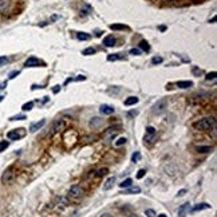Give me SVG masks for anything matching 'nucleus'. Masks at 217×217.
I'll return each instance as SVG.
<instances>
[{
	"instance_id": "6",
	"label": "nucleus",
	"mask_w": 217,
	"mask_h": 217,
	"mask_svg": "<svg viewBox=\"0 0 217 217\" xmlns=\"http://www.w3.org/2000/svg\"><path fill=\"white\" fill-rule=\"evenodd\" d=\"M69 194L71 196V197H74V198H79V197H82V196H83V189L81 188V186H78V185H74V186L70 188Z\"/></svg>"
},
{
	"instance_id": "26",
	"label": "nucleus",
	"mask_w": 217,
	"mask_h": 217,
	"mask_svg": "<svg viewBox=\"0 0 217 217\" xmlns=\"http://www.w3.org/2000/svg\"><path fill=\"white\" fill-rule=\"evenodd\" d=\"M97 52L95 51V48H93V47H88V48H86V50H83V55H94V54Z\"/></svg>"
},
{
	"instance_id": "24",
	"label": "nucleus",
	"mask_w": 217,
	"mask_h": 217,
	"mask_svg": "<svg viewBox=\"0 0 217 217\" xmlns=\"http://www.w3.org/2000/svg\"><path fill=\"white\" fill-rule=\"evenodd\" d=\"M34 107V102H27V103H24L22 106V109H23V111H30Z\"/></svg>"
},
{
	"instance_id": "17",
	"label": "nucleus",
	"mask_w": 217,
	"mask_h": 217,
	"mask_svg": "<svg viewBox=\"0 0 217 217\" xmlns=\"http://www.w3.org/2000/svg\"><path fill=\"white\" fill-rule=\"evenodd\" d=\"M133 184V180L131 178H126L125 181H122V182L119 184V188L121 189H125V188H130Z\"/></svg>"
},
{
	"instance_id": "16",
	"label": "nucleus",
	"mask_w": 217,
	"mask_h": 217,
	"mask_svg": "<svg viewBox=\"0 0 217 217\" xmlns=\"http://www.w3.org/2000/svg\"><path fill=\"white\" fill-rule=\"evenodd\" d=\"M138 101H139V99L137 97H129L125 101V106H133V105L138 103Z\"/></svg>"
},
{
	"instance_id": "4",
	"label": "nucleus",
	"mask_w": 217,
	"mask_h": 217,
	"mask_svg": "<svg viewBox=\"0 0 217 217\" xmlns=\"http://www.w3.org/2000/svg\"><path fill=\"white\" fill-rule=\"evenodd\" d=\"M24 66H25V67H39V66H44V62L39 60L38 58L31 57V58H28V59L25 60Z\"/></svg>"
},
{
	"instance_id": "37",
	"label": "nucleus",
	"mask_w": 217,
	"mask_h": 217,
	"mask_svg": "<svg viewBox=\"0 0 217 217\" xmlns=\"http://www.w3.org/2000/svg\"><path fill=\"white\" fill-rule=\"evenodd\" d=\"M139 158H141V154H139L138 151H137V153H134V154H133V157H131V161H133V162H137V161H138Z\"/></svg>"
},
{
	"instance_id": "7",
	"label": "nucleus",
	"mask_w": 217,
	"mask_h": 217,
	"mask_svg": "<svg viewBox=\"0 0 217 217\" xmlns=\"http://www.w3.org/2000/svg\"><path fill=\"white\" fill-rule=\"evenodd\" d=\"M189 211H190V204H189V202L182 204L178 208V217H185Z\"/></svg>"
},
{
	"instance_id": "2",
	"label": "nucleus",
	"mask_w": 217,
	"mask_h": 217,
	"mask_svg": "<svg viewBox=\"0 0 217 217\" xmlns=\"http://www.w3.org/2000/svg\"><path fill=\"white\" fill-rule=\"evenodd\" d=\"M168 105H169L168 103V99H160V101H157L153 105V107H151L153 110L151 111H153V114H157V115L158 114H162L168 109Z\"/></svg>"
},
{
	"instance_id": "9",
	"label": "nucleus",
	"mask_w": 217,
	"mask_h": 217,
	"mask_svg": "<svg viewBox=\"0 0 217 217\" xmlns=\"http://www.w3.org/2000/svg\"><path fill=\"white\" fill-rule=\"evenodd\" d=\"M44 123H46V119H40L39 122H35V123H32L31 126H30V131L31 133H35L36 130H39L40 127H43L44 126Z\"/></svg>"
},
{
	"instance_id": "5",
	"label": "nucleus",
	"mask_w": 217,
	"mask_h": 217,
	"mask_svg": "<svg viewBox=\"0 0 217 217\" xmlns=\"http://www.w3.org/2000/svg\"><path fill=\"white\" fill-rule=\"evenodd\" d=\"M13 178H15V173L12 172V169L6 170V172L3 173V176H1V181H3V184H10V182H12Z\"/></svg>"
},
{
	"instance_id": "1",
	"label": "nucleus",
	"mask_w": 217,
	"mask_h": 217,
	"mask_svg": "<svg viewBox=\"0 0 217 217\" xmlns=\"http://www.w3.org/2000/svg\"><path fill=\"white\" fill-rule=\"evenodd\" d=\"M214 125H216L214 118H204V119H200V121L193 123V127L197 130H209V129H212Z\"/></svg>"
},
{
	"instance_id": "29",
	"label": "nucleus",
	"mask_w": 217,
	"mask_h": 217,
	"mask_svg": "<svg viewBox=\"0 0 217 217\" xmlns=\"http://www.w3.org/2000/svg\"><path fill=\"white\" fill-rule=\"evenodd\" d=\"M22 119H25V115L24 114H19V115H13L10 118V121H22Z\"/></svg>"
},
{
	"instance_id": "3",
	"label": "nucleus",
	"mask_w": 217,
	"mask_h": 217,
	"mask_svg": "<svg viewBox=\"0 0 217 217\" xmlns=\"http://www.w3.org/2000/svg\"><path fill=\"white\" fill-rule=\"evenodd\" d=\"M24 134H25L24 129H16V130H12V131H8L7 137L10 139H12V141H18L22 137H24Z\"/></svg>"
},
{
	"instance_id": "40",
	"label": "nucleus",
	"mask_w": 217,
	"mask_h": 217,
	"mask_svg": "<svg viewBox=\"0 0 217 217\" xmlns=\"http://www.w3.org/2000/svg\"><path fill=\"white\" fill-rule=\"evenodd\" d=\"M186 192H188L186 189H181V190L178 192V196H180V197H182V196H185V194H186Z\"/></svg>"
},
{
	"instance_id": "8",
	"label": "nucleus",
	"mask_w": 217,
	"mask_h": 217,
	"mask_svg": "<svg viewBox=\"0 0 217 217\" xmlns=\"http://www.w3.org/2000/svg\"><path fill=\"white\" fill-rule=\"evenodd\" d=\"M114 109L113 106H110V105H102L101 109H99V111H101L102 114H105V115H110V114L114 113Z\"/></svg>"
},
{
	"instance_id": "42",
	"label": "nucleus",
	"mask_w": 217,
	"mask_h": 217,
	"mask_svg": "<svg viewBox=\"0 0 217 217\" xmlns=\"http://www.w3.org/2000/svg\"><path fill=\"white\" fill-rule=\"evenodd\" d=\"M134 115H137V111H131V113H127V117H129V118H131V117H134Z\"/></svg>"
},
{
	"instance_id": "28",
	"label": "nucleus",
	"mask_w": 217,
	"mask_h": 217,
	"mask_svg": "<svg viewBox=\"0 0 217 217\" xmlns=\"http://www.w3.org/2000/svg\"><path fill=\"white\" fill-rule=\"evenodd\" d=\"M8 146H10V142H8V141H1V142H0V153L6 150Z\"/></svg>"
},
{
	"instance_id": "25",
	"label": "nucleus",
	"mask_w": 217,
	"mask_h": 217,
	"mask_svg": "<svg viewBox=\"0 0 217 217\" xmlns=\"http://www.w3.org/2000/svg\"><path fill=\"white\" fill-rule=\"evenodd\" d=\"M216 71H212V72H209V74H206V76H205V79H206L208 82L209 81H216Z\"/></svg>"
},
{
	"instance_id": "31",
	"label": "nucleus",
	"mask_w": 217,
	"mask_h": 217,
	"mask_svg": "<svg viewBox=\"0 0 217 217\" xmlns=\"http://www.w3.org/2000/svg\"><path fill=\"white\" fill-rule=\"evenodd\" d=\"M8 62H10V58H7V57H0V66H6Z\"/></svg>"
},
{
	"instance_id": "46",
	"label": "nucleus",
	"mask_w": 217,
	"mask_h": 217,
	"mask_svg": "<svg viewBox=\"0 0 217 217\" xmlns=\"http://www.w3.org/2000/svg\"><path fill=\"white\" fill-rule=\"evenodd\" d=\"M129 217H138V216H135V214H131V216H129Z\"/></svg>"
},
{
	"instance_id": "13",
	"label": "nucleus",
	"mask_w": 217,
	"mask_h": 217,
	"mask_svg": "<svg viewBox=\"0 0 217 217\" xmlns=\"http://www.w3.org/2000/svg\"><path fill=\"white\" fill-rule=\"evenodd\" d=\"M193 86V82H190V81H180V82H177V87L180 88H189Z\"/></svg>"
},
{
	"instance_id": "21",
	"label": "nucleus",
	"mask_w": 217,
	"mask_h": 217,
	"mask_svg": "<svg viewBox=\"0 0 217 217\" xmlns=\"http://www.w3.org/2000/svg\"><path fill=\"white\" fill-rule=\"evenodd\" d=\"M192 74H193L194 76H201L202 74H204V71H202L201 69H198L197 66H193V67H192Z\"/></svg>"
},
{
	"instance_id": "34",
	"label": "nucleus",
	"mask_w": 217,
	"mask_h": 217,
	"mask_svg": "<svg viewBox=\"0 0 217 217\" xmlns=\"http://www.w3.org/2000/svg\"><path fill=\"white\" fill-rule=\"evenodd\" d=\"M107 172H109V170H107L106 168H103V169H99V170H98V177H103V176H106Z\"/></svg>"
},
{
	"instance_id": "15",
	"label": "nucleus",
	"mask_w": 217,
	"mask_h": 217,
	"mask_svg": "<svg viewBox=\"0 0 217 217\" xmlns=\"http://www.w3.org/2000/svg\"><path fill=\"white\" fill-rule=\"evenodd\" d=\"M64 127V122H63L62 119H59V121H57L55 122V125H54V133H59L60 130Z\"/></svg>"
},
{
	"instance_id": "12",
	"label": "nucleus",
	"mask_w": 217,
	"mask_h": 217,
	"mask_svg": "<svg viewBox=\"0 0 217 217\" xmlns=\"http://www.w3.org/2000/svg\"><path fill=\"white\" fill-rule=\"evenodd\" d=\"M156 141V133H146L145 134V143H153Z\"/></svg>"
},
{
	"instance_id": "36",
	"label": "nucleus",
	"mask_w": 217,
	"mask_h": 217,
	"mask_svg": "<svg viewBox=\"0 0 217 217\" xmlns=\"http://www.w3.org/2000/svg\"><path fill=\"white\" fill-rule=\"evenodd\" d=\"M129 52H130V55H139V54H141V50H139V48H131Z\"/></svg>"
},
{
	"instance_id": "23",
	"label": "nucleus",
	"mask_w": 217,
	"mask_h": 217,
	"mask_svg": "<svg viewBox=\"0 0 217 217\" xmlns=\"http://www.w3.org/2000/svg\"><path fill=\"white\" fill-rule=\"evenodd\" d=\"M211 150H212L211 146H198V148H197L198 153H209Z\"/></svg>"
},
{
	"instance_id": "39",
	"label": "nucleus",
	"mask_w": 217,
	"mask_h": 217,
	"mask_svg": "<svg viewBox=\"0 0 217 217\" xmlns=\"http://www.w3.org/2000/svg\"><path fill=\"white\" fill-rule=\"evenodd\" d=\"M145 174H146V170H145V169H141L138 173H137V178H142Z\"/></svg>"
},
{
	"instance_id": "38",
	"label": "nucleus",
	"mask_w": 217,
	"mask_h": 217,
	"mask_svg": "<svg viewBox=\"0 0 217 217\" xmlns=\"http://www.w3.org/2000/svg\"><path fill=\"white\" fill-rule=\"evenodd\" d=\"M16 75H19V71H18V70H15V71H11L10 75H8V78L13 79V78H16Z\"/></svg>"
},
{
	"instance_id": "43",
	"label": "nucleus",
	"mask_w": 217,
	"mask_h": 217,
	"mask_svg": "<svg viewBox=\"0 0 217 217\" xmlns=\"http://www.w3.org/2000/svg\"><path fill=\"white\" fill-rule=\"evenodd\" d=\"M59 88H60V86H55V88H54V93H58V91H59Z\"/></svg>"
},
{
	"instance_id": "10",
	"label": "nucleus",
	"mask_w": 217,
	"mask_h": 217,
	"mask_svg": "<svg viewBox=\"0 0 217 217\" xmlns=\"http://www.w3.org/2000/svg\"><path fill=\"white\" fill-rule=\"evenodd\" d=\"M103 44L106 46V47H113V46H115V38L114 36H106V38L103 39Z\"/></svg>"
},
{
	"instance_id": "11",
	"label": "nucleus",
	"mask_w": 217,
	"mask_h": 217,
	"mask_svg": "<svg viewBox=\"0 0 217 217\" xmlns=\"http://www.w3.org/2000/svg\"><path fill=\"white\" fill-rule=\"evenodd\" d=\"M114 184H115V177H110V178H109L106 182H105L103 190H110V189L114 186Z\"/></svg>"
},
{
	"instance_id": "27",
	"label": "nucleus",
	"mask_w": 217,
	"mask_h": 217,
	"mask_svg": "<svg viewBox=\"0 0 217 217\" xmlns=\"http://www.w3.org/2000/svg\"><path fill=\"white\" fill-rule=\"evenodd\" d=\"M141 192V188L139 186H135V188H130L129 190H126V194H131V193H139Z\"/></svg>"
},
{
	"instance_id": "35",
	"label": "nucleus",
	"mask_w": 217,
	"mask_h": 217,
	"mask_svg": "<svg viewBox=\"0 0 217 217\" xmlns=\"http://www.w3.org/2000/svg\"><path fill=\"white\" fill-rule=\"evenodd\" d=\"M8 4H10V3H8V0H0V11L4 10Z\"/></svg>"
},
{
	"instance_id": "32",
	"label": "nucleus",
	"mask_w": 217,
	"mask_h": 217,
	"mask_svg": "<svg viewBox=\"0 0 217 217\" xmlns=\"http://www.w3.org/2000/svg\"><path fill=\"white\" fill-rule=\"evenodd\" d=\"M145 214H146L148 217H156V216H157L153 209H146V211H145Z\"/></svg>"
},
{
	"instance_id": "19",
	"label": "nucleus",
	"mask_w": 217,
	"mask_h": 217,
	"mask_svg": "<svg viewBox=\"0 0 217 217\" xmlns=\"http://www.w3.org/2000/svg\"><path fill=\"white\" fill-rule=\"evenodd\" d=\"M123 55L122 54H111V55H109L107 57V60H110V62H113V60H118V59H123Z\"/></svg>"
},
{
	"instance_id": "22",
	"label": "nucleus",
	"mask_w": 217,
	"mask_h": 217,
	"mask_svg": "<svg viewBox=\"0 0 217 217\" xmlns=\"http://www.w3.org/2000/svg\"><path fill=\"white\" fill-rule=\"evenodd\" d=\"M76 38H78L79 40H88V39H90V35L86 34V32H78V34H76Z\"/></svg>"
},
{
	"instance_id": "20",
	"label": "nucleus",
	"mask_w": 217,
	"mask_h": 217,
	"mask_svg": "<svg viewBox=\"0 0 217 217\" xmlns=\"http://www.w3.org/2000/svg\"><path fill=\"white\" fill-rule=\"evenodd\" d=\"M139 50L142 51H149L150 50V46H149V43L146 40H141L139 42Z\"/></svg>"
},
{
	"instance_id": "33",
	"label": "nucleus",
	"mask_w": 217,
	"mask_h": 217,
	"mask_svg": "<svg viewBox=\"0 0 217 217\" xmlns=\"http://www.w3.org/2000/svg\"><path fill=\"white\" fill-rule=\"evenodd\" d=\"M162 58L161 57H154L153 58V59H151V63H153V64H160V63H162Z\"/></svg>"
},
{
	"instance_id": "44",
	"label": "nucleus",
	"mask_w": 217,
	"mask_h": 217,
	"mask_svg": "<svg viewBox=\"0 0 217 217\" xmlns=\"http://www.w3.org/2000/svg\"><path fill=\"white\" fill-rule=\"evenodd\" d=\"M101 217H111V214H109V213H103Z\"/></svg>"
},
{
	"instance_id": "30",
	"label": "nucleus",
	"mask_w": 217,
	"mask_h": 217,
	"mask_svg": "<svg viewBox=\"0 0 217 217\" xmlns=\"http://www.w3.org/2000/svg\"><path fill=\"white\" fill-rule=\"evenodd\" d=\"M126 141H127V139H126L125 137H121L119 139H117L115 146H122V145H125V143H126Z\"/></svg>"
},
{
	"instance_id": "18",
	"label": "nucleus",
	"mask_w": 217,
	"mask_h": 217,
	"mask_svg": "<svg viewBox=\"0 0 217 217\" xmlns=\"http://www.w3.org/2000/svg\"><path fill=\"white\" fill-rule=\"evenodd\" d=\"M111 30H117V31H122V30H129V27L125 24H110Z\"/></svg>"
},
{
	"instance_id": "45",
	"label": "nucleus",
	"mask_w": 217,
	"mask_h": 217,
	"mask_svg": "<svg viewBox=\"0 0 217 217\" xmlns=\"http://www.w3.org/2000/svg\"><path fill=\"white\" fill-rule=\"evenodd\" d=\"M157 217H168L166 214H160V216H157Z\"/></svg>"
},
{
	"instance_id": "14",
	"label": "nucleus",
	"mask_w": 217,
	"mask_h": 217,
	"mask_svg": "<svg viewBox=\"0 0 217 217\" xmlns=\"http://www.w3.org/2000/svg\"><path fill=\"white\" fill-rule=\"evenodd\" d=\"M204 209H211V205L206 204V202H202V204H198L193 208V212H198V211H204Z\"/></svg>"
},
{
	"instance_id": "41",
	"label": "nucleus",
	"mask_w": 217,
	"mask_h": 217,
	"mask_svg": "<svg viewBox=\"0 0 217 217\" xmlns=\"http://www.w3.org/2000/svg\"><path fill=\"white\" fill-rule=\"evenodd\" d=\"M85 79H86V76H83V75H78L75 79H74V81H85Z\"/></svg>"
}]
</instances>
